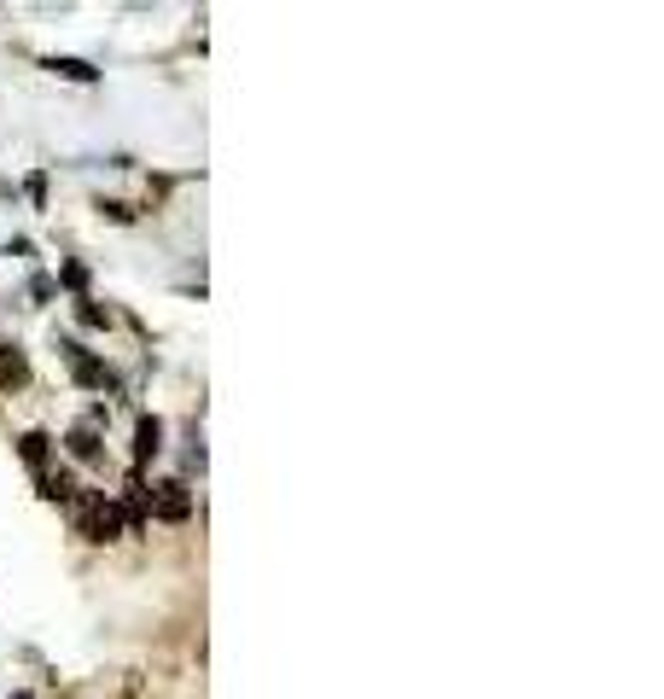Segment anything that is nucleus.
<instances>
[{
	"label": "nucleus",
	"mask_w": 664,
	"mask_h": 699,
	"mask_svg": "<svg viewBox=\"0 0 664 699\" xmlns=\"http://www.w3.org/2000/svg\"><path fill=\"white\" fill-rule=\"evenodd\" d=\"M41 496H47V501H70V496H76V484H70L65 472H41Z\"/></svg>",
	"instance_id": "9"
},
{
	"label": "nucleus",
	"mask_w": 664,
	"mask_h": 699,
	"mask_svg": "<svg viewBox=\"0 0 664 699\" xmlns=\"http://www.w3.org/2000/svg\"><path fill=\"white\" fill-rule=\"evenodd\" d=\"M24 379H30V362H24V350L0 338V385L12 391V385H24Z\"/></svg>",
	"instance_id": "4"
},
{
	"label": "nucleus",
	"mask_w": 664,
	"mask_h": 699,
	"mask_svg": "<svg viewBox=\"0 0 664 699\" xmlns=\"http://www.w3.org/2000/svg\"><path fill=\"white\" fill-rule=\"evenodd\" d=\"M18 455L41 472V466H47V455H53V437H47V432H24V437H18Z\"/></svg>",
	"instance_id": "7"
},
{
	"label": "nucleus",
	"mask_w": 664,
	"mask_h": 699,
	"mask_svg": "<svg viewBox=\"0 0 664 699\" xmlns=\"http://www.w3.org/2000/svg\"><path fill=\"white\" fill-rule=\"evenodd\" d=\"M76 321H82V327H111V315H105V309H100L94 298H82V303H76Z\"/></svg>",
	"instance_id": "10"
},
{
	"label": "nucleus",
	"mask_w": 664,
	"mask_h": 699,
	"mask_svg": "<svg viewBox=\"0 0 664 699\" xmlns=\"http://www.w3.org/2000/svg\"><path fill=\"white\" fill-rule=\"evenodd\" d=\"M59 280H65L70 292H82V286H88V268H82V263H65V268H59Z\"/></svg>",
	"instance_id": "11"
},
{
	"label": "nucleus",
	"mask_w": 664,
	"mask_h": 699,
	"mask_svg": "<svg viewBox=\"0 0 664 699\" xmlns=\"http://www.w3.org/2000/svg\"><path fill=\"white\" fill-rule=\"evenodd\" d=\"M152 513H158V519H169V525H181V519L193 513V496H187V484H181V478L158 484V501H152Z\"/></svg>",
	"instance_id": "3"
},
{
	"label": "nucleus",
	"mask_w": 664,
	"mask_h": 699,
	"mask_svg": "<svg viewBox=\"0 0 664 699\" xmlns=\"http://www.w3.org/2000/svg\"><path fill=\"white\" fill-rule=\"evenodd\" d=\"M59 350H65V362H70V379L82 385V391H111V367L100 362V356H88L76 338H59Z\"/></svg>",
	"instance_id": "1"
},
{
	"label": "nucleus",
	"mask_w": 664,
	"mask_h": 699,
	"mask_svg": "<svg viewBox=\"0 0 664 699\" xmlns=\"http://www.w3.org/2000/svg\"><path fill=\"white\" fill-rule=\"evenodd\" d=\"M76 519H82L88 542H111V536L123 531V513H117L105 496H82V501H76Z\"/></svg>",
	"instance_id": "2"
},
{
	"label": "nucleus",
	"mask_w": 664,
	"mask_h": 699,
	"mask_svg": "<svg viewBox=\"0 0 664 699\" xmlns=\"http://www.w3.org/2000/svg\"><path fill=\"white\" fill-rule=\"evenodd\" d=\"M65 443H70V455H76V461H100V455H105V443H100V432H94V426H76Z\"/></svg>",
	"instance_id": "6"
},
{
	"label": "nucleus",
	"mask_w": 664,
	"mask_h": 699,
	"mask_svg": "<svg viewBox=\"0 0 664 699\" xmlns=\"http://www.w3.org/2000/svg\"><path fill=\"white\" fill-rule=\"evenodd\" d=\"M158 449H164V420H152V414H146V420H140V432H134V461L146 466Z\"/></svg>",
	"instance_id": "5"
},
{
	"label": "nucleus",
	"mask_w": 664,
	"mask_h": 699,
	"mask_svg": "<svg viewBox=\"0 0 664 699\" xmlns=\"http://www.w3.org/2000/svg\"><path fill=\"white\" fill-rule=\"evenodd\" d=\"M100 210H105V216H111V222H134V210H129V204H117V199H105Z\"/></svg>",
	"instance_id": "12"
},
{
	"label": "nucleus",
	"mask_w": 664,
	"mask_h": 699,
	"mask_svg": "<svg viewBox=\"0 0 664 699\" xmlns=\"http://www.w3.org/2000/svg\"><path fill=\"white\" fill-rule=\"evenodd\" d=\"M47 70H59V76H70V82H94V76H100L88 59H47Z\"/></svg>",
	"instance_id": "8"
},
{
	"label": "nucleus",
	"mask_w": 664,
	"mask_h": 699,
	"mask_svg": "<svg viewBox=\"0 0 664 699\" xmlns=\"http://www.w3.org/2000/svg\"><path fill=\"white\" fill-rule=\"evenodd\" d=\"M12 699H30V694H12Z\"/></svg>",
	"instance_id": "13"
}]
</instances>
